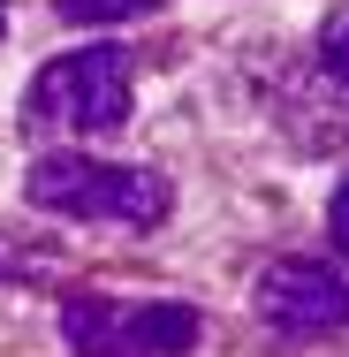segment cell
Returning <instances> with one entry per match:
<instances>
[{"instance_id": "cell-1", "label": "cell", "mask_w": 349, "mask_h": 357, "mask_svg": "<svg viewBox=\"0 0 349 357\" xmlns=\"http://www.w3.org/2000/svg\"><path fill=\"white\" fill-rule=\"evenodd\" d=\"M31 206L61 220H114V228H152L167 220L175 190L160 167H137V160H84V152H46L31 167Z\"/></svg>"}, {"instance_id": "cell-2", "label": "cell", "mask_w": 349, "mask_h": 357, "mask_svg": "<svg viewBox=\"0 0 349 357\" xmlns=\"http://www.w3.org/2000/svg\"><path fill=\"white\" fill-rule=\"evenodd\" d=\"M23 122L46 137H107L130 122V54L122 46H76L31 76Z\"/></svg>"}, {"instance_id": "cell-3", "label": "cell", "mask_w": 349, "mask_h": 357, "mask_svg": "<svg viewBox=\"0 0 349 357\" xmlns=\"http://www.w3.org/2000/svg\"><path fill=\"white\" fill-rule=\"evenodd\" d=\"M61 342L76 357H183L198 350V304L175 296H69L61 304Z\"/></svg>"}, {"instance_id": "cell-4", "label": "cell", "mask_w": 349, "mask_h": 357, "mask_svg": "<svg viewBox=\"0 0 349 357\" xmlns=\"http://www.w3.org/2000/svg\"><path fill=\"white\" fill-rule=\"evenodd\" d=\"M258 319L281 335L349 327V259H281L258 274Z\"/></svg>"}, {"instance_id": "cell-5", "label": "cell", "mask_w": 349, "mask_h": 357, "mask_svg": "<svg viewBox=\"0 0 349 357\" xmlns=\"http://www.w3.org/2000/svg\"><path fill=\"white\" fill-rule=\"evenodd\" d=\"M61 23H130V15H152L160 0H54Z\"/></svg>"}, {"instance_id": "cell-6", "label": "cell", "mask_w": 349, "mask_h": 357, "mask_svg": "<svg viewBox=\"0 0 349 357\" xmlns=\"http://www.w3.org/2000/svg\"><path fill=\"white\" fill-rule=\"evenodd\" d=\"M319 61H327V69L349 84V8H334V15L319 23Z\"/></svg>"}, {"instance_id": "cell-7", "label": "cell", "mask_w": 349, "mask_h": 357, "mask_svg": "<svg viewBox=\"0 0 349 357\" xmlns=\"http://www.w3.org/2000/svg\"><path fill=\"white\" fill-rule=\"evenodd\" d=\"M327 228H334V243H342V259H349V183L334 190V213H327Z\"/></svg>"}, {"instance_id": "cell-8", "label": "cell", "mask_w": 349, "mask_h": 357, "mask_svg": "<svg viewBox=\"0 0 349 357\" xmlns=\"http://www.w3.org/2000/svg\"><path fill=\"white\" fill-rule=\"evenodd\" d=\"M0 266H8V251H0Z\"/></svg>"}, {"instance_id": "cell-9", "label": "cell", "mask_w": 349, "mask_h": 357, "mask_svg": "<svg viewBox=\"0 0 349 357\" xmlns=\"http://www.w3.org/2000/svg\"><path fill=\"white\" fill-rule=\"evenodd\" d=\"M0 23H8V8H0Z\"/></svg>"}]
</instances>
